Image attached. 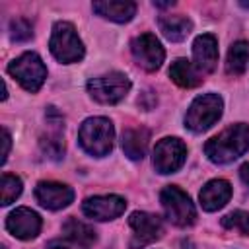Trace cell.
Here are the masks:
<instances>
[{"instance_id": "20", "label": "cell", "mask_w": 249, "mask_h": 249, "mask_svg": "<svg viewBox=\"0 0 249 249\" xmlns=\"http://www.w3.org/2000/svg\"><path fill=\"white\" fill-rule=\"evenodd\" d=\"M150 132L142 126L138 128H126L123 132V150L130 160H142L146 154Z\"/></svg>"}, {"instance_id": "2", "label": "cell", "mask_w": 249, "mask_h": 249, "mask_svg": "<svg viewBox=\"0 0 249 249\" xmlns=\"http://www.w3.org/2000/svg\"><path fill=\"white\" fill-rule=\"evenodd\" d=\"M113 124L109 119L105 117H91L86 119L78 130V140L82 144V148L97 158H103L111 152L113 148Z\"/></svg>"}, {"instance_id": "13", "label": "cell", "mask_w": 249, "mask_h": 249, "mask_svg": "<svg viewBox=\"0 0 249 249\" xmlns=\"http://www.w3.org/2000/svg\"><path fill=\"white\" fill-rule=\"evenodd\" d=\"M6 230L18 239H33L41 231V218L31 208H16L6 218Z\"/></svg>"}, {"instance_id": "8", "label": "cell", "mask_w": 249, "mask_h": 249, "mask_svg": "<svg viewBox=\"0 0 249 249\" xmlns=\"http://www.w3.org/2000/svg\"><path fill=\"white\" fill-rule=\"evenodd\" d=\"M187 158V146L179 138H161L154 148V167L158 173L177 171Z\"/></svg>"}, {"instance_id": "16", "label": "cell", "mask_w": 249, "mask_h": 249, "mask_svg": "<svg viewBox=\"0 0 249 249\" xmlns=\"http://www.w3.org/2000/svg\"><path fill=\"white\" fill-rule=\"evenodd\" d=\"M231 196V185L226 181V179H212L208 181L198 198H200V206L206 210V212H214V210H220L222 206H226V202L230 200Z\"/></svg>"}, {"instance_id": "5", "label": "cell", "mask_w": 249, "mask_h": 249, "mask_svg": "<svg viewBox=\"0 0 249 249\" xmlns=\"http://www.w3.org/2000/svg\"><path fill=\"white\" fill-rule=\"evenodd\" d=\"M160 200H161L165 216L171 224H175L179 228H187V226L195 224L196 210H195V204L191 202V196L185 191H181L175 185H169L161 191Z\"/></svg>"}, {"instance_id": "15", "label": "cell", "mask_w": 249, "mask_h": 249, "mask_svg": "<svg viewBox=\"0 0 249 249\" xmlns=\"http://www.w3.org/2000/svg\"><path fill=\"white\" fill-rule=\"evenodd\" d=\"M47 119H49L53 130H49L47 134H43L41 140H39V144H41V150H43V154L47 158L60 160L64 156V138H62V132H60V128L64 126L62 124V117L56 113L54 107H49V117Z\"/></svg>"}, {"instance_id": "23", "label": "cell", "mask_w": 249, "mask_h": 249, "mask_svg": "<svg viewBox=\"0 0 249 249\" xmlns=\"http://www.w3.org/2000/svg\"><path fill=\"white\" fill-rule=\"evenodd\" d=\"M21 179L12 175V173H4L2 175V206L12 204L19 195H21Z\"/></svg>"}, {"instance_id": "1", "label": "cell", "mask_w": 249, "mask_h": 249, "mask_svg": "<svg viewBox=\"0 0 249 249\" xmlns=\"http://www.w3.org/2000/svg\"><path fill=\"white\" fill-rule=\"evenodd\" d=\"M249 150V126L243 123L224 128L204 144V152L214 163H230Z\"/></svg>"}, {"instance_id": "25", "label": "cell", "mask_w": 249, "mask_h": 249, "mask_svg": "<svg viewBox=\"0 0 249 249\" xmlns=\"http://www.w3.org/2000/svg\"><path fill=\"white\" fill-rule=\"evenodd\" d=\"M10 37L12 41H18V43H23V41H29L33 37V25L29 19L25 18H16L10 21Z\"/></svg>"}, {"instance_id": "24", "label": "cell", "mask_w": 249, "mask_h": 249, "mask_svg": "<svg viewBox=\"0 0 249 249\" xmlns=\"http://www.w3.org/2000/svg\"><path fill=\"white\" fill-rule=\"evenodd\" d=\"M222 226L226 230H233L241 235H249V212L235 210V212L222 218Z\"/></svg>"}, {"instance_id": "19", "label": "cell", "mask_w": 249, "mask_h": 249, "mask_svg": "<svg viewBox=\"0 0 249 249\" xmlns=\"http://www.w3.org/2000/svg\"><path fill=\"white\" fill-rule=\"evenodd\" d=\"M160 23V29L161 33L169 39V41H183L191 29H193V21L187 18V16H181V14H175V16H161L158 19Z\"/></svg>"}, {"instance_id": "17", "label": "cell", "mask_w": 249, "mask_h": 249, "mask_svg": "<svg viewBox=\"0 0 249 249\" xmlns=\"http://www.w3.org/2000/svg\"><path fill=\"white\" fill-rule=\"evenodd\" d=\"M93 12H97L105 19L124 23L130 21L132 16L136 14V4L128 0H101V2H93Z\"/></svg>"}, {"instance_id": "9", "label": "cell", "mask_w": 249, "mask_h": 249, "mask_svg": "<svg viewBox=\"0 0 249 249\" xmlns=\"http://www.w3.org/2000/svg\"><path fill=\"white\" fill-rule=\"evenodd\" d=\"M130 51H132L136 64L148 72L158 70L165 58L163 47L160 45V41L152 33H142V35L134 37L130 43Z\"/></svg>"}, {"instance_id": "27", "label": "cell", "mask_w": 249, "mask_h": 249, "mask_svg": "<svg viewBox=\"0 0 249 249\" xmlns=\"http://www.w3.org/2000/svg\"><path fill=\"white\" fill-rule=\"evenodd\" d=\"M239 177H241V181L249 187V163H243V165L239 167Z\"/></svg>"}, {"instance_id": "11", "label": "cell", "mask_w": 249, "mask_h": 249, "mask_svg": "<svg viewBox=\"0 0 249 249\" xmlns=\"http://www.w3.org/2000/svg\"><path fill=\"white\" fill-rule=\"evenodd\" d=\"M126 208L124 198L117 196V195H105V196H89L84 200L82 210L88 218L91 220H113L117 216H121Z\"/></svg>"}, {"instance_id": "26", "label": "cell", "mask_w": 249, "mask_h": 249, "mask_svg": "<svg viewBox=\"0 0 249 249\" xmlns=\"http://www.w3.org/2000/svg\"><path fill=\"white\" fill-rule=\"evenodd\" d=\"M2 134H4V150H2V163H6V160H8V154H10V144H12V138H10V132L4 128L2 130Z\"/></svg>"}, {"instance_id": "18", "label": "cell", "mask_w": 249, "mask_h": 249, "mask_svg": "<svg viewBox=\"0 0 249 249\" xmlns=\"http://www.w3.org/2000/svg\"><path fill=\"white\" fill-rule=\"evenodd\" d=\"M169 76L181 88H196L202 84V74L187 58H177L169 68Z\"/></svg>"}, {"instance_id": "29", "label": "cell", "mask_w": 249, "mask_h": 249, "mask_svg": "<svg viewBox=\"0 0 249 249\" xmlns=\"http://www.w3.org/2000/svg\"><path fill=\"white\" fill-rule=\"evenodd\" d=\"M241 6H243V8H249V2H241Z\"/></svg>"}, {"instance_id": "22", "label": "cell", "mask_w": 249, "mask_h": 249, "mask_svg": "<svg viewBox=\"0 0 249 249\" xmlns=\"http://www.w3.org/2000/svg\"><path fill=\"white\" fill-rule=\"evenodd\" d=\"M249 62V43L247 41H235L228 51L226 70L231 76H241Z\"/></svg>"}, {"instance_id": "21", "label": "cell", "mask_w": 249, "mask_h": 249, "mask_svg": "<svg viewBox=\"0 0 249 249\" xmlns=\"http://www.w3.org/2000/svg\"><path fill=\"white\" fill-rule=\"evenodd\" d=\"M62 231H64V237L82 245V247H89L93 241H95V231L91 226L80 222L78 218H68L64 224H62Z\"/></svg>"}, {"instance_id": "12", "label": "cell", "mask_w": 249, "mask_h": 249, "mask_svg": "<svg viewBox=\"0 0 249 249\" xmlns=\"http://www.w3.org/2000/svg\"><path fill=\"white\" fill-rule=\"evenodd\" d=\"M35 198L39 200L41 206L49 210H60V208H66L74 200V191L62 183L41 181L35 187Z\"/></svg>"}, {"instance_id": "10", "label": "cell", "mask_w": 249, "mask_h": 249, "mask_svg": "<svg viewBox=\"0 0 249 249\" xmlns=\"http://www.w3.org/2000/svg\"><path fill=\"white\" fill-rule=\"evenodd\" d=\"M128 224L134 231L132 241H130V249H140L148 243H152L154 239H158L161 235V218L156 214H148V212H132L128 218Z\"/></svg>"}, {"instance_id": "7", "label": "cell", "mask_w": 249, "mask_h": 249, "mask_svg": "<svg viewBox=\"0 0 249 249\" xmlns=\"http://www.w3.org/2000/svg\"><path fill=\"white\" fill-rule=\"evenodd\" d=\"M130 89V80L121 74V72H111L105 76H97L91 78L88 82V91L89 95L103 103V105H115L121 99H124V95Z\"/></svg>"}, {"instance_id": "4", "label": "cell", "mask_w": 249, "mask_h": 249, "mask_svg": "<svg viewBox=\"0 0 249 249\" xmlns=\"http://www.w3.org/2000/svg\"><path fill=\"white\" fill-rule=\"evenodd\" d=\"M222 109H224V103H222L220 95H216V93L198 95L187 109L185 124L193 132H202V130L210 128L222 117Z\"/></svg>"}, {"instance_id": "6", "label": "cell", "mask_w": 249, "mask_h": 249, "mask_svg": "<svg viewBox=\"0 0 249 249\" xmlns=\"http://www.w3.org/2000/svg\"><path fill=\"white\" fill-rule=\"evenodd\" d=\"M8 72L19 82V86L27 91H37L45 78H47V66L43 64L41 56L37 53H23L16 60L10 62Z\"/></svg>"}, {"instance_id": "28", "label": "cell", "mask_w": 249, "mask_h": 249, "mask_svg": "<svg viewBox=\"0 0 249 249\" xmlns=\"http://www.w3.org/2000/svg\"><path fill=\"white\" fill-rule=\"evenodd\" d=\"M175 2L171 0V2H154V6H158V8H169V6H173Z\"/></svg>"}, {"instance_id": "3", "label": "cell", "mask_w": 249, "mask_h": 249, "mask_svg": "<svg viewBox=\"0 0 249 249\" xmlns=\"http://www.w3.org/2000/svg\"><path fill=\"white\" fill-rule=\"evenodd\" d=\"M49 47H51L53 56L64 64L78 62L84 58V43L80 41L74 25L68 21H56L53 25Z\"/></svg>"}, {"instance_id": "14", "label": "cell", "mask_w": 249, "mask_h": 249, "mask_svg": "<svg viewBox=\"0 0 249 249\" xmlns=\"http://www.w3.org/2000/svg\"><path fill=\"white\" fill-rule=\"evenodd\" d=\"M193 60H195V68L200 74H208L214 72L216 64H218V41L214 35L204 33L198 35L193 43Z\"/></svg>"}]
</instances>
